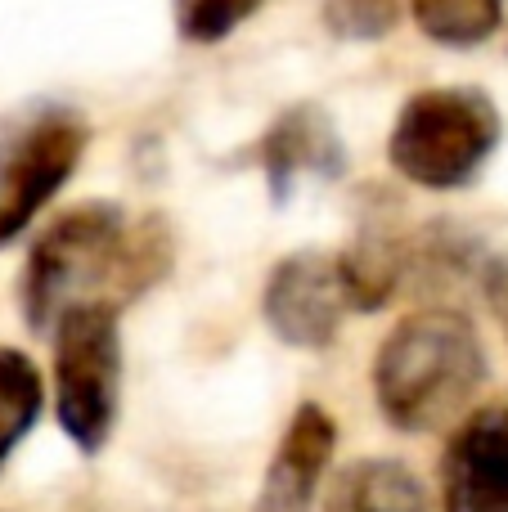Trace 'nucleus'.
Returning a JSON list of instances; mask_svg holds the SVG:
<instances>
[{"label":"nucleus","mask_w":508,"mask_h":512,"mask_svg":"<svg viewBox=\"0 0 508 512\" xmlns=\"http://www.w3.org/2000/svg\"><path fill=\"white\" fill-rule=\"evenodd\" d=\"M176 239L158 212L126 216L122 203H77L27 248L18 306L32 333H54L68 310L144 297L171 270Z\"/></svg>","instance_id":"nucleus-1"},{"label":"nucleus","mask_w":508,"mask_h":512,"mask_svg":"<svg viewBox=\"0 0 508 512\" xmlns=\"http://www.w3.org/2000/svg\"><path fill=\"white\" fill-rule=\"evenodd\" d=\"M486 382V346L473 319L450 306L405 315L374 355V396L396 432H437L464 418Z\"/></svg>","instance_id":"nucleus-2"},{"label":"nucleus","mask_w":508,"mask_h":512,"mask_svg":"<svg viewBox=\"0 0 508 512\" xmlns=\"http://www.w3.org/2000/svg\"><path fill=\"white\" fill-rule=\"evenodd\" d=\"M504 140L500 108L477 86H432L405 99L387 135V162L401 180L432 194L464 189L482 176Z\"/></svg>","instance_id":"nucleus-3"},{"label":"nucleus","mask_w":508,"mask_h":512,"mask_svg":"<svg viewBox=\"0 0 508 512\" xmlns=\"http://www.w3.org/2000/svg\"><path fill=\"white\" fill-rule=\"evenodd\" d=\"M54 418L86 459L117 427L122 405V324L113 306H77L54 324Z\"/></svg>","instance_id":"nucleus-4"},{"label":"nucleus","mask_w":508,"mask_h":512,"mask_svg":"<svg viewBox=\"0 0 508 512\" xmlns=\"http://www.w3.org/2000/svg\"><path fill=\"white\" fill-rule=\"evenodd\" d=\"M86 144V117L63 104L32 108L0 135V248H9L50 207L81 167Z\"/></svg>","instance_id":"nucleus-5"},{"label":"nucleus","mask_w":508,"mask_h":512,"mask_svg":"<svg viewBox=\"0 0 508 512\" xmlns=\"http://www.w3.org/2000/svg\"><path fill=\"white\" fill-rule=\"evenodd\" d=\"M347 310L351 297L338 256L315 248L275 261L266 292H261V315H266L270 333L297 351H324L338 342Z\"/></svg>","instance_id":"nucleus-6"},{"label":"nucleus","mask_w":508,"mask_h":512,"mask_svg":"<svg viewBox=\"0 0 508 512\" xmlns=\"http://www.w3.org/2000/svg\"><path fill=\"white\" fill-rule=\"evenodd\" d=\"M441 512H508V405L468 414L446 441Z\"/></svg>","instance_id":"nucleus-7"},{"label":"nucleus","mask_w":508,"mask_h":512,"mask_svg":"<svg viewBox=\"0 0 508 512\" xmlns=\"http://www.w3.org/2000/svg\"><path fill=\"white\" fill-rule=\"evenodd\" d=\"M261 176L279 207L306 185V180H338L347 171V149L320 104H293L270 122L257 144Z\"/></svg>","instance_id":"nucleus-8"},{"label":"nucleus","mask_w":508,"mask_h":512,"mask_svg":"<svg viewBox=\"0 0 508 512\" xmlns=\"http://www.w3.org/2000/svg\"><path fill=\"white\" fill-rule=\"evenodd\" d=\"M333 445H338V423L329 418L324 405L306 400L293 414V423L284 427V441H279L275 459L261 477L252 512H315Z\"/></svg>","instance_id":"nucleus-9"},{"label":"nucleus","mask_w":508,"mask_h":512,"mask_svg":"<svg viewBox=\"0 0 508 512\" xmlns=\"http://www.w3.org/2000/svg\"><path fill=\"white\" fill-rule=\"evenodd\" d=\"M324 512H432L428 490L396 459H356L329 481Z\"/></svg>","instance_id":"nucleus-10"},{"label":"nucleus","mask_w":508,"mask_h":512,"mask_svg":"<svg viewBox=\"0 0 508 512\" xmlns=\"http://www.w3.org/2000/svg\"><path fill=\"white\" fill-rule=\"evenodd\" d=\"M342 283H347L351 310H383L401 283V248L396 234L383 225H365L347 252H338Z\"/></svg>","instance_id":"nucleus-11"},{"label":"nucleus","mask_w":508,"mask_h":512,"mask_svg":"<svg viewBox=\"0 0 508 512\" xmlns=\"http://www.w3.org/2000/svg\"><path fill=\"white\" fill-rule=\"evenodd\" d=\"M45 409V382L41 369L14 346H0V472L9 454L23 445V436L36 427Z\"/></svg>","instance_id":"nucleus-12"},{"label":"nucleus","mask_w":508,"mask_h":512,"mask_svg":"<svg viewBox=\"0 0 508 512\" xmlns=\"http://www.w3.org/2000/svg\"><path fill=\"white\" fill-rule=\"evenodd\" d=\"M410 14L428 41L446 50H473L500 32L504 0H410Z\"/></svg>","instance_id":"nucleus-13"},{"label":"nucleus","mask_w":508,"mask_h":512,"mask_svg":"<svg viewBox=\"0 0 508 512\" xmlns=\"http://www.w3.org/2000/svg\"><path fill=\"white\" fill-rule=\"evenodd\" d=\"M266 0H171L176 36L189 45H216L234 36Z\"/></svg>","instance_id":"nucleus-14"},{"label":"nucleus","mask_w":508,"mask_h":512,"mask_svg":"<svg viewBox=\"0 0 508 512\" xmlns=\"http://www.w3.org/2000/svg\"><path fill=\"white\" fill-rule=\"evenodd\" d=\"M401 23V0H324V27L338 41H383Z\"/></svg>","instance_id":"nucleus-15"},{"label":"nucleus","mask_w":508,"mask_h":512,"mask_svg":"<svg viewBox=\"0 0 508 512\" xmlns=\"http://www.w3.org/2000/svg\"><path fill=\"white\" fill-rule=\"evenodd\" d=\"M482 292H486L491 315L500 319V328L508 333V256H491L482 265Z\"/></svg>","instance_id":"nucleus-16"}]
</instances>
